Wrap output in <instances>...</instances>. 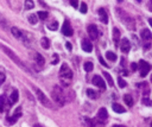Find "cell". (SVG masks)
I'll return each instance as SVG.
<instances>
[{"mask_svg": "<svg viewBox=\"0 0 152 127\" xmlns=\"http://www.w3.org/2000/svg\"><path fill=\"white\" fill-rule=\"evenodd\" d=\"M71 78H73L71 69L69 68V66L67 64V63H63L62 67H61V69H59V80H61V82H62L63 86L68 87L70 84Z\"/></svg>", "mask_w": 152, "mask_h": 127, "instance_id": "obj_1", "label": "cell"}, {"mask_svg": "<svg viewBox=\"0 0 152 127\" xmlns=\"http://www.w3.org/2000/svg\"><path fill=\"white\" fill-rule=\"evenodd\" d=\"M0 49H1V50H3V51H4V52H5V54H6V55H7V56H9V57H10V58L16 63V64H17L19 68H21L23 70H25V71H26V73H29V74L31 73V71H30V69H29V68L24 64V63L21 62V59H20V58H19V57H18V56H17V55L11 50V49H9L7 46H4L3 44H0Z\"/></svg>", "mask_w": 152, "mask_h": 127, "instance_id": "obj_2", "label": "cell"}, {"mask_svg": "<svg viewBox=\"0 0 152 127\" xmlns=\"http://www.w3.org/2000/svg\"><path fill=\"white\" fill-rule=\"evenodd\" d=\"M51 96L52 100L58 105V106H63L66 103V96H64V93L62 90L59 86H55L52 91H51Z\"/></svg>", "mask_w": 152, "mask_h": 127, "instance_id": "obj_3", "label": "cell"}, {"mask_svg": "<svg viewBox=\"0 0 152 127\" xmlns=\"http://www.w3.org/2000/svg\"><path fill=\"white\" fill-rule=\"evenodd\" d=\"M11 32H12V35L16 37V38H18L21 43H24L25 45H27V46H30V38H29V35H27V32H24V31H21L20 29H18V27H12L11 29Z\"/></svg>", "mask_w": 152, "mask_h": 127, "instance_id": "obj_4", "label": "cell"}, {"mask_svg": "<svg viewBox=\"0 0 152 127\" xmlns=\"http://www.w3.org/2000/svg\"><path fill=\"white\" fill-rule=\"evenodd\" d=\"M116 12L119 13V17L121 18V20H123V23L127 26V27H130V29H134V20L131 18V17H128V14H126L123 10H116Z\"/></svg>", "mask_w": 152, "mask_h": 127, "instance_id": "obj_5", "label": "cell"}, {"mask_svg": "<svg viewBox=\"0 0 152 127\" xmlns=\"http://www.w3.org/2000/svg\"><path fill=\"white\" fill-rule=\"evenodd\" d=\"M35 91H36V94H37V98H38L39 102H41L43 106H45V107H48V108H54V106H52L51 101L46 98V95H45V94H43V93L41 91V89L35 88Z\"/></svg>", "mask_w": 152, "mask_h": 127, "instance_id": "obj_6", "label": "cell"}, {"mask_svg": "<svg viewBox=\"0 0 152 127\" xmlns=\"http://www.w3.org/2000/svg\"><path fill=\"white\" fill-rule=\"evenodd\" d=\"M140 37H141V39L145 42L144 49H145V50L148 49V48H150V42H151V39H152V34L147 29H144V30H141V32H140Z\"/></svg>", "mask_w": 152, "mask_h": 127, "instance_id": "obj_7", "label": "cell"}, {"mask_svg": "<svg viewBox=\"0 0 152 127\" xmlns=\"http://www.w3.org/2000/svg\"><path fill=\"white\" fill-rule=\"evenodd\" d=\"M139 70H140V76L145 77L147 75V73L151 70V66L147 62H145L144 59H140L139 61Z\"/></svg>", "mask_w": 152, "mask_h": 127, "instance_id": "obj_8", "label": "cell"}, {"mask_svg": "<svg viewBox=\"0 0 152 127\" xmlns=\"http://www.w3.org/2000/svg\"><path fill=\"white\" fill-rule=\"evenodd\" d=\"M87 31H88V35H89V37H90V39H92V41L98 39V37H99V30H98V27L94 24H90L87 27Z\"/></svg>", "mask_w": 152, "mask_h": 127, "instance_id": "obj_9", "label": "cell"}, {"mask_svg": "<svg viewBox=\"0 0 152 127\" xmlns=\"http://www.w3.org/2000/svg\"><path fill=\"white\" fill-rule=\"evenodd\" d=\"M93 84L96 86L98 88H100L101 90H105L106 89V84H105V81L102 80V77L100 75H95L93 77Z\"/></svg>", "mask_w": 152, "mask_h": 127, "instance_id": "obj_10", "label": "cell"}, {"mask_svg": "<svg viewBox=\"0 0 152 127\" xmlns=\"http://www.w3.org/2000/svg\"><path fill=\"white\" fill-rule=\"evenodd\" d=\"M20 116H21V108L18 107V108L16 109V113H14L12 116H9V118H7V122H9L10 125H12V123L17 122V120H18Z\"/></svg>", "mask_w": 152, "mask_h": 127, "instance_id": "obj_11", "label": "cell"}, {"mask_svg": "<svg viewBox=\"0 0 152 127\" xmlns=\"http://www.w3.org/2000/svg\"><path fill=\"white\" fill-rule=\"evenodd\" d=\"M120 49H121V51L125 52V54H127L131 50V43H130V41L127 38H123V39H121Z\"/></svg>", "mask_w": 152, "mask_h": 127, "instance_id": "obj_12", "label": "cell"}, {"mask_svg": "<svg viewBox=\"0 0 152 127\" xmlns=\"http://www.w3.org/2000/svg\"><path fill=\"white\" fill-rule=\"evenodd\" d=\"M96 119L101 122H106V120L108 119V113H107V109L106 108H100V111L98 112V116Z\"/></svg>", "mask_w": 152, "mask_h": 127, "instance_id": "obj_13", "label": "cell"}, {"mask_svg": "<svg viewBox=\"0 0 152 127\" xmlns=\"http://www.w3.org/2000/svg\"><path fill=\"white\" fill-rule=\"evenodd\" d=\"M62 34L64 36H71L73 35V29H71V26H70V24H69L68 20H66L64 24H63V26H62Z\"/></svg>", "mask_w": 152, "mask_h": 127, "instance_id": "obj_14", "label": "cell"}, {"mask_svg": "<svg viewBox=\"0 0 152 127\" xmlns=\"http://www.w3.org/2000/svg\"><path fill=\"white\" fill-rule=\"evenodd\" d=\"M98 13H99L100 21H101L102 24H107V23H108V16H107V12H106V10L101 7V9H99Z\"/></svg>", "mask_w": 152, "mask_h": 127, "instance_id": "obj_15", "label": "cell"}, {"mask_svg": "<svg viewBox=\"0 0 152 127\" xmlns=\"http://www.w3.org/2000/svg\"><path fill=\"white\" fill-rule=\"evenodd\" d=\"M81 46H82L83 51H86V52H90V51L93 50V44L90 43V41H89V39H83V41H82Z\"/></svg>", "mask_w": 152, "mask_h": 127, "instance_id": "obj_16", "label": "cell"}, {"mask_svg": "<svg viewBox=\"0 0 152 127\" xmlns=\"http://www.w3.org/2000/svg\"><path fill=\"white\" fill-rule=\"evenodd\" d=\"M18 99H19V93L17 89H14L10 96V105H14L16 102H18Z\"/></svg>", "mask_w": 152, "mask_h": 127, "instance_id": "obj_17", "label": "cell"}, {"mask_svg": "<svg viewBox=\"0 0 152 127\" xmlns=\"http://www.w3.org/2000/svg\"><path fill=\"white\" fill-rule=\"evenodd\" d=\"M112 108H113V111H114L115 113H125V112H126V109H125L123 106H120L119 103H113Z\"/></svg>", "mask_w": 152, "mask_h": 127, "instance_id": "obj_18", "label": "cell"}, {"mask_svg": "<svg viewBox=\"0 0 152 127\" xmlns=\"http://www.w3.org/2000/svg\"><path fill=\"white\" fill-rule=\"evenodd\" d=\"M35 58H36V62L39 67H43L44 66V58L41 54H35Z\"/></svg>", "mask_w": 152, "mask_h": 127, "instance_id": "obj_19", "label": "cell"}, {"mask_svg": "<svg viewBox=\"0 0 152 127\" xmlns=\"http://www.w3.org/2000/svg\"><path fill=\"white\" fill-rule=\"evenodd\" d=\"M87 95H88V98H90L92 100H95L96 98H98V93L95 91V90H93V89H87Z\"/></svg>", "mask_w": 152, "mask_h": 127, "instance_id": "obj_20", "label": "cell"}, {"mask_svg": "<svg viewBox=\"0 0 152 127\" xmlns=\"http://www.w3.org/2000/svg\"><path fill=\"white\" fill-rule=\"evenodd\" d=\"M106 57H107V59L111 61V62H115V61L118 59V56H116L114 52H112V51H107V52H106Z\"/></svg>", "mask_w": 152, "mask_h": 127, "instance_id": "obj_21", "label": "cell"}, {"mask_svg": "<svg viewBox=\"0 0 152 127\" xmlns=\"http://www.w3.org/2000/svg\"><path fill=\"white\" fill-rule=\"evenodd\" d=\"M119 38H120V31H119V29L114 27L113 29V39H114V42L116 44L119 43Z\"/></svg>", "mask_w": 152, "mask_h": 127, "instance_id": "obj_22", "label": "cell"}, {"mask_svg": "<svg viewBox=\"0 0 152 127\" xmlns=\"http://www.w3.org/2000/svg\"><path fill=\"white\" fill-rule=\"evenodd\" d=\"M124 100H125V102H126V105H127L128 107L133 106V99H132V96H131V95L126 94L125 96H124Z\"/></svg>", "mask_w": 152, "mask_h": 127, "instance_id": "obj_23", "label": "cell"}, {"mask_svg": "<svg viewBox=\"0 0 152 127\" xmlns=\"http://www.w3.org/2000/svg\"><path fill=\"white\" fill-rule=\"evenodd\" d=\"M41 45H42L44 49H49V46H50V41H49L46 37H43V38L41 39Z\"/></svg>", "mask_w": 152, "mask_h": 127, "instance_id": "obj_24", "label": "cell"}, {"mask_svg": "<svg viewBox=\"0 0 152 127\" xmlns=\"http://www.w3.org/2000/svg\"><path fill=\"white\" fill-rule=\"evenodd\" d=\"M29 21H30V24H32V25L37 24V21H38V16H37V14H30V16H29Z\"/></svg>", "mask_w": 152, "mask_h": 127, "instance_id": "obj_25", "label": "cell"}, {"mask_svg": "<svg viewBox=\"0 0 152 127\" xmlns=\"http://www.w3.org/2000/svg\"><path fill=\"white\" fill-rule=\"evenodd\" d=\"M83 68H84V70H86L87 73H89V71H92V70H93L94 66H93V63H92V62H86V63H84V66H83Z\"/></svg>", "mask_w": 152, "mask_h": 127, "instance_id": "obj_26", "label": "cell"}, {"mask_svg": "<svg viewBox=\"0 0 152 127\" xmlns=\"http://www.w3.org/2000/svg\"><path fill=\"white\" fill-rule=\"evenodd\" d=\"M83 120H84V122H86L87 127H95V121H94V120L89 119V118H84Z\"/></svg>", "mask_w": 152, "mask_h": 127, "instance_id": "obj_27", "label": "cell"}, {"mask_svg": "<svg viewBox=\"0 0 152 127\" xmlns=\"http://www.w3.org/2000/svg\"><path fill=\"white\" fill-rule=\"evenodd\" d=\"M103 76L106 77V80H107V82H108V84H109V86L112 87V86L114 84V82H113V78H112V76H111V75H109L108 73H106V71L103 73Z\"/></svg>", "mask_w": 152, "mask_h": 127, "instance_id": "obj_28", "label": "cell"}, {"mask_svg": "<svg viewBox=\"0 0 152 127\" xmlns=\"http://www.w3.org/2000/svg\"><path fill=\"white\" fill-rule=\"evenodd\" d=\"M5 109V98L0 96V113H3Z\"/></svg>", "mask_w": 152, "mask_h": 127, "instance_id": "obj_29", "label": "cell"}, {"mask_svg": "<svg viewBox=\"0 0 152 127\" xmlns=\"http://www.w3.org/2000/svg\"><path fill=\"white\" fill-rule=\"evenodd\" d=\"M37 16H38V18H39V19L44 20V19H46V18H48V12H43V11H39V12L37 13Z\"/></svg>", "mask_w": 152, "mask_h": 127, "instance_id": "obj_30", "label": "cell"}, {"mask_svg": "<svg viewBox=\"0 0 152 127\" xmlns=\"http://www.w3.org/2000/svg\"><path fill=\"white\" fill-rule=\"evenodd\" d=\"M48 27L50 29V30H57V27H58V23L57 21H54V23H50L49 25H48Z\"/></svg>", "mask_w": 152, "mask_h": 127, "instance_id": "obj_31", "label": "cell"}, {"mask_svg": "<svg viewBox=\"0 0 152 127\" xmlns=\"http://www.w3.org/2000/svg\"><path fill=\"white\" fill-rule=\"evenodd\" d=\"M34 1H29V0H26L25 1V9H27V10H30V9H34Z\"/></svg>", "mask_w": 152, "mask_h": 127, "instance_id": "obj_32", "label": "cell"}, {"mask_svg": "<svg viewBox=\"0 0 152 127\" xmlns=\"http://www.w3.org/2000/svg\"><path fill=\"white\" fill-rule=\"evenodd\" d=\"M118 84H119L120 88H125L126 87V82L123 78H118Z\"/></svg>", "mask_w": 152, "mask_h": 127, "instance_id": "obj_33", "label": "cell"}, {"mask_svg": "<svg viewBox=\"0 0 152 127\" xmlns=\"http://www.w3.org/2000/svg\"><path fill=\"white\" fill-rule=\"evenodd\" d=\"M81 12L87 13V4L86 3H81Z\"/></svg>", "mask_w": 152, "mask_h": 127, "instance_id": "obj_34", "label": "cell"}, {"mask_svg": "<svg viewBox=\"0 0 152 127\" xmlns=\"http://www.w3.org/2000/svg\"><path fill=\"white\" fill-rule=\"evenodd\" d=\"M5 78H6L5 74H4V73H0V86H1V84L5 82Z\"/></svg>", "mask_w": 152, "mask_h": 127, "instance_id": "obj_35", "label": "cell"}, {"mask_svg": "<svg viewBox=\"0 0 152 127\" xmlns=\"http://www.w3.org/2000/svg\"><path fill=\"white\" fill-rule=\"evenodd\" d=\"M51 63H52V64H57V63H58V56L56 54L52 56V62Z\"/></svg>", "mask_w": 152, "mask_h": 127, "instance_id": "obj_36", "label": "cell"}, {"mask_svg": "<svg viewBox=\"0 0 152 127\" xmlns=\"http://www.w3.org/2000/svg\"><path fill=\"white\" fill-rule=\"evenodd\" d=\"M99 59H100V62H101V64H102V66H103V67H106V68H107V67H108V64H107V63H106V62H105V61H103V58H102V57H101V56H99Z\"/></svg>", "mask_w": 152, "mask_h": 127, "instance_id": "obj_37", "label": "cell"}, {"mask_svg": "<svg viewBox=\"0 0 152 127\" xmlns=\"http://www.w3.org/2000/svg\"><path fill=\"white\" fill-rule=\"evenodd\" d=\"M70 5H73V7H77V5H78V3L77 1H75V0H73V1H70Z\"/></svg>", "mask_w": 152, "mask_h": 127, "instance_id": "obj_38", "label": "cell"}, {"mask_svg": "<svg viewBox=\"0 0 152 127\" xmlns=\"http://www.w3.org/2000/svg\"><path fill=\"white\" fill-rule=\"evenodd\" d=\"M66 46H67V49H68V50H71V49H73V45H71L69 42H67V43H66Z\"/></svg>", "mask_w": 152, "mask_h": 127, "instance_id": "obj_39", "label": "cell"}, {"mask_svg": "<svg viewBox=\"0 0 152 127\" xmlns=\"http://www.w3.org/2000/svg\"><path fill=\"white\" fill-rule=\"evenodd\" d=\"M143 103H144V105H150L151 102L148 101V99H146V98H144V99H143Z\"/></svg>", "mask_w": 152, "mask_h": 127, "instance_id": "obj_40", "label": "cell"}, {"mask_svg": "<svg viewBox=\"0 0 152 127\" xmlns=\"http://www.w3.org/2000/svg\"><path fill=\"white\" fill-rule=\"evenodd\" d=\"M137 63H132V64H131V68H132V70H136L137 69Z\"/></svg>", "mask_w": 152, "mask_h": 127, "instance_id": "obj_41", "label": "cell"}, {"mask_svg": "<svg viewBox=\"0 0 152 127\" xmlns=\"http://www.w3.org/2000/svg\"><path fill=\"white\" fill-rule=\"evenodd\" d=\"M148 10L152 12V1H151V3H150V5H148Z\"/></svg>", "mask_w": 152, "mask_h": 127, "instance_id": "obj_42", "label": "cell"}, {"mask_svg": "<svg viewBox=\"0 0 152 127\" xmlns=\"http://www.w3.org/2000/svg\"><path fill=\"white\" fill-rule=\"evenodd\" d=\"M148 23H150V25L152 26V18H150V19H148Z\"/></svg>", "mask_w": 152, "mask_h": 127, "instance_id": "obj_43", "label": "cell"}, {"mask_svg": "<svg viewBox=\"0 0 152 127\" xmlns=\"http://www.w3.org/2000/svg\"><path fill=\"white\" fill-rule=\"evenodd\" d=\"M34 127H43V126H41V125H39V123H36V125H35V126H34Z\"/></svg>", "mask_w": 152, "mask_h": 127, "instance_id": "obj_44", "label": "cell"}, {"mask_svg": "<svg viewBox=\"0 0 152 127\" xmlns=\"http://www.w3.org/2000/svg\"><path fill=\"white\" fill-rule=\"evenodd\" d=\"M113 127H124V126H119V125H114Z\"/></svg>", "mask_w": 152, "mask_h": 127, "instance_id": "obj_45", "label": "cell"}, {"mask_svg": "<svg viewBox=\"0 0 152 127\" xmlns=\"http://www.w3.org/2000/svg\"><path fill=\"white\" fill-rule=\"evenodd\" d=\"M150 81H151V83H152V75H151V78H150Z\"/></svg>", "mask_w": 152, "mask_h": 127, "instance_id": "obj_46", "label": "cell"}, {"mask_svg": "<svg viewBox=\"0 0 152 127\" xmlns=\"http://www.w3.org/2000/svg\"><path fill=\"white\" fill-rule=\"evenodd\" d=\"M151 127H152V122H151Z\"/></svg>", "mask_w": 152, "mask_h": 127, "instance_id": "obj_47", "label": "cell"}]
</instances>
